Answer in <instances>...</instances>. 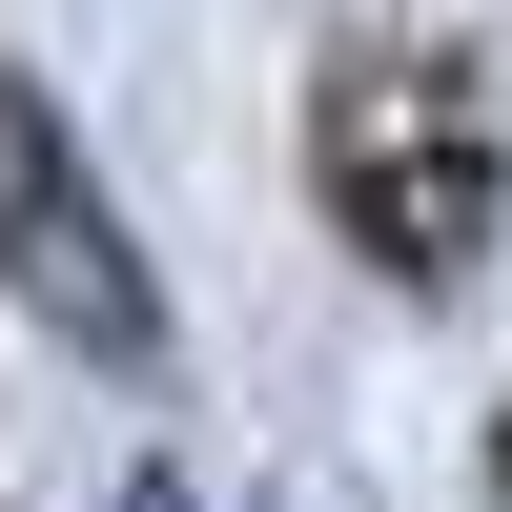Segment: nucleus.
<instances>
[{
	"instance_id": "1",
	"label": "nucleus",
	"mask_w": 512,
	"mask_h": 512,
	"mask_svg": "<svg viewBox=\"0 0 512 512\" xmlns=\"http://www.w3.org/2000/svg\"><path fill=\"white\" fill-rule=\"evenodd\" d=\"M0 246H21V308H41V328H82L103 369H144V349H164V308H144V267H123L103 185H62V103H41V82H0Z\"/></svg>"
},
{
	"instance_id": "2",
	"label": "nucleus",
	"mask_w": 512,
	"mask_h": 512,
	"mask_svg": "<svg viewBox=\"0 0 512 512\" xmlns=\"http://www.w3.org/2000/svg\"><path fill=\"white\" fill-rule=\"evenodd\" d=\"M328 164H349V226H369V267L451 287V267L492 246V123H472V103H451L410 164H390V144H328Z\"/></svg>"
},
{
	"instance_id": "3",
	"label": "nucleus",
	"mask_w": 512,
	"mask_h": 512,
	"mask_svg": "<svg viewBox=\"0 0 512 512\" xmlns=\"http://www.w3.org/2000/svg\"><path fill=\"white\" fill-rule=\"evenodd\" d=\"M123 512H185V492H164V472H144V492H123Z\"/></svg>"
}]
</instances>
